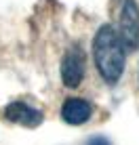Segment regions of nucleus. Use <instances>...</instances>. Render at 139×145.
<instances>
[{"label":"nucleus","mask_w":139,"mask_h":145,"mask_svg":"<svg viewBox=\"0 0 139 145\" xmlns=\"http://www.w3.org/2000/svg\"><path fill=\"white\" fill-rule=\"evenodd\" d=\"M91 145H110L106 139H97V141H91Z\"/></svg>","instance_id":"obj_6"},{"label":"nucleus","mask_w":139,"mask_h":145,"mask_svg":"<svg viewBox=\"0 0 139 145\" xmlns=\"http://www.w3.org/2000/svg\"><path fill=\"white\" fill-rule=\"evenodd\" d=\"M91 114H93L91 105H89L84 99H78V97L68 99V101L63 103V107H61V118L66 120L68 124H74V126L84 124L91 118Z\"/></svg>","instance_id":"obj_5"},{"label":"nucleus","mask_w":139,"mask_h":145,"mask_svg":"<svg viewBox=\"0 0 139 145\" xmlns=\"http://www.w3.org/2000/svg\"><path fill=\"white\" fill-rule=\"evenodd\" d=\"M4 118H7L9 122H13V124H21V126H28V128L40 126L42 120H44L40 109L28 105V103H21V101H15L11 105H7Z\"/></svg>","instance_id":"obj_4"},{"label":"nucleus","mask_w":139,"mask_h":145,"mask_svg":"<svg viewBox=\"0 0 139 145\" xmlns=\"http://www.w3.org/2000/svg\"><path fill=\"white\" fill-rule=\"evenodd\" d=\"M84 78V53L80 46H72L63 55L61 61V80L70 88H76Z\"/></svg>","instance_id":"obj_3"},{"label":"nucleus","mask_w":139,"mask_h":145,"mask_svg":"<svg viewBox=\"0 0 139 145\" xmlns=\"http://www.w3.org/2000/svg\"><path fill=\"white\" fill-rule=\"evenodd\" d=\"M127 48L122 46V40L112 25H101L93 40V57L101 78L108 84H116L125 72L127 63Z\"/></svg>","instance_id":"obj_1"},{"label":"nucleus","mask_w":139,"mask_h":145,"mask_svg":"<svg viewBox=\"0 0 139 145\" xmlns=\"http://www.w3.org/2000/svg\"><path fill=\"white\" fill-rule=\"evenodd\" d=\"M120 40L122 46L135 51L139 46V7L135 0H125L120 13Z\"/></svg>","instance_id":"obj_2"}]
</instances>
